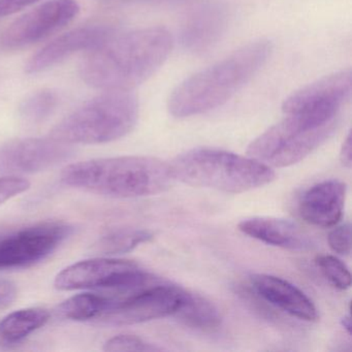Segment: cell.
Segmentation results:
<instances>
[{"label":"cell","mask_w":352,"mask_h":352,"mask_svg":"<svg viewBox=\"0 0 352 352\" xmlns=\"http://www.w3.org/2000/svg\"><path fill=\"white\" fill-rule=\"evenodd\" d=\"M172 48V34L164 28L116 32L90 51L80 75L96 89L133 90L160 69Z\"/></svg>","instance_id":"6da1fadb"},{"label":"cell","mask_w":352,"mask_h":352,"mask_svg":"<svg viewBox=\"0 0 352 352\" xmlns=\"http://www.w3.org/2000/svg\"><path fill=\"white\" fill-rule=\"evenodd\" d=\"M271 53V43L263 40L234 51L177 86L168 111L176 118H187L221 107L261 71Z\"/></svg>","instance_id":"7a4b0ae2"},{"label":"cell","mask_w":352,"mask_h":352,"mask_svg":"<svg viewBox=\"0 0 352 352\" xmlns=\"http://www.w3.org/2000/svg\"><path fill=\"white\" fill-rule=\"evenodd\" d=\"M60 178L67 186L114 199L160 195L176 181L170 164L150 156L85 160L65 166Z\"/></svg>","instance_id":"3957f363"},{"label":"cell","mask_w":352,"mask_h":352,"mask_svg":"<svg viewBox=\"0 0 352 352\" xmlns=\"http://www.w3.org/2000/svg\"><path fill=\"white\" fill-rule=\"evenodd\" d=\"M175 180L228 193H243L270 184L273 168L254 158L224 150L197 148L177 156L170 164Z\"/></svg>","instance_id":"277c9868"},{"label":"cell","mask_w":352,"mask_h":352,"mask_svg":"<svg viewBox=\"0 0 352 352\" xmlns=\"http://www.w3.org/2000/svg\"><path fill=\"white\" fill-rule=\"evenodd\" d=\"M131 90H112L91 98L53 127L50 137L69 145H98L129 135L139 119Z\"/></svg>","instance_id":"5b68a950"},{"label":"cell","mask_w":352,"mask_h":352,"mask_svg":"<svg viewBox=\"0 0 352 352\" xmlns=\"http://www.w3.org/2000/svg\"><path fill=\"white\" fill-rule=\"evenodd\" d=\"M338 123L339 111L285 114V118L249 145L248 156L270 168L292 166L322 145L333 135Z\"/></svg>","instance_id":"8992f818"},{"label":"cell","mask_w":352,"mask_h":352,"mask_svg":"<svg viewBox=\"0 0 352 352\" xmlns=\"http://www.w3.org/2000/svg\"><path fill=\"white\" fill-rule=\"evenodd\" d=\"M158 280L133 261L96 257L65 267L55 278L54 285L63 292L96 290L118 302Z\"/></svg>","instance_id":"52a82bcc"},{"label":"cell","mask_w":352,"mask_h":352,"mask_svg":"<svg viewBox=\"0 0 352 352\" xmlns=\"http://www.w3.org/2000/svg\"><path fill=\"white\" fill-rule=\"evenodd\" d=\"M73 232L71 224L46 221L0 236V270L22 269L44 261Z\"/></svg>","instance_id":"ba28073f"},{"label":"cell","mask_w":352,"mask_h":352,"mask_svg":"<svg viewBox=\"0 0 352 352\" xmlns=\"http://www.w3.org/2000/svg\"><path fill=\"white\" fill-rule=\"evenodd\" d=\"M185 289L158 280L148 287L116 302L98 319L102 324L131 325L174 316L184 298Z\"/></svg>","instance_id":"9c48e42d"},{"label":"cell","mask_w":352,"mask_h":352,"mask_svg":"<svg viewBox=\"0 0 352 352\" xmlns=\"http://www.w3.org/2000/svg\"><path fill=\"white\" fill-rule=\"evenodd\" d=\"M73 145L54 138H25L0 145V175L20 176L54 168L71 160Z\"/></svg>","instance_id":"30bf717a"},{"label":"cell","mask_w":352,"mask_h":352,"mask_svg":"<svg viewBox=\"0 0 352 352\" xmlns=\"http://www.w3.org/2000/svg\"><path fill=\"white\" fill-rule=\"evenodd\" d=\"M79 13L77 0H50L11 24L0 44L11 50L36 44L69 25Z\"/></svg>","instance_id":"8fae6325"},{"label":"cell","mask_w":352,"mask_h":352,"mask_svg":"<svg viewBox=\"0 0 352 352\" xmlns=\"http://www.w3.org/2000/svg\"><path fill=\"white\" fill-rule=\"evenodd\" d=\"M117 30L112 26H82L71 30L41 49L26 65L28 74H38L83 51H91L106 42Z\"/></svg>","instance_id":"7c38bea8"},{"label":"cell","mask_w":352,"mask_h":352,"mask_svg":"<svg viewBox=\"0 0 352 352\" xmlns=\"http://www.w3.org/2000/svg\"><path fill=\"white\" fill-rule=\"evenodd\" d=\"M352 74L349 69L321 78L292 94L284 100V114L340 111L351 94Z\"/></svg>","instance_id":"4fadbf2b"},{"label":"cell","mask_w":352,"mask_h":352,"mask_svg":"<svg viewBox=\"0 0 352 352\" xmlns=\"http://www.w3.org/2000/svg\"><path fill=\"white\" fill-rule=\"evenodd\" d=\"M347 186L339 180L317 183L305 191L298 203L300 217L312 226L331 228L343 216Z\"/></svg>","instance_id":"5bb4252c"},{"label":"cell","mask_w":352,"mask_h":352,"mask_svg":"<svg viewBox=\"0 0 352 352\" xmlns=\"http://www.w3.org/2000/svg\"><path fill=\"white\" fill-rule=\"evenodd\" d=\"M250 282L257 296L276 308L302 320L315 321L318 318L312 300L287 280L267 274H255L251 276Z\"/></svg>","instance_id":"9a60e30c"},{"label":"cell","mask_w":352,"mask_h":352,"mask_svg":"<svg viewBox=\"0 0 352 352\" xmlns=\"http://www.w3.org/2000/svg\"><path fill=\"white\" fill-rule=\"evenodd\" d=\"M239 230L255 240L288 250L306 251L313 247L310 236L289 220L249 218L239 223Z\"/></svg>","instance_id":"2e32d148"},{"label":"cell","mask_w":352,"mask_h":352,"mask_svg":"<svg viewBox=\"0 0 352 352\" xmlns=\"http://www.w3.org/2000/svg\"><path fill=\"white\" fill-rule=\"evenodd\" d=\"M228 12L220 5H210L195 12L183 28V46L191 52H205L211 48L226 30Z\"/></svg>","instance_id":"e0dca14e"},{"label":"cell","mask_w":352,"mask_h":352,"mask_svg":"<svg viewBox=\"0 0 352 352\" xmlns=\"http://www.w3.org/2000/svg\"><path fill=\"white\" fill-rule=\"evenodd\" d=\"M174 316L183 324L199 331H213L221 324V315L215 305L205 296L187 290Z\"/></svg>","instance_id":"ac0fdd59"},{"label":"cell","mask_w":352,"mask_h":352,"mask_svg":"<svg viewBox=\"0 0 352 352\" xmlns=\"http://www.w3.org/2000/svg\"><path fill=\"white\" fill-rule=\"evenodd\" d=\"M49 319L48 310L38 307L10 313L0 320V338L11 343L21 341L45 327Z\"/></svg>","instance_id":"d6986e66"},{"label":"cell","mask_w":352,"mask_h":352,"mask_svg":"<svg viewBox=\"0 0 352 352\" xmlns=\"http://www.w3.org/2000/svg\"><path fill=\"white\" fill-rule=\"evenodd\" d=\"M115 302L114 298L102 292H84L65 300L59 306V312L69 320H92L108 312Z\"/></svg>","instance_id":"ffe728a7"},{"label":"cell","mask_w":352,"mask_h":352,"mask_svg":"<svg viewBox=\"0 0 352 352\" xmlns=\"http://www.w3.org/2000/svg\"><path fill=\"white\" fill-rule=\"evenodd\" d=\"M154 232L148 230L122 228L104 234L94 245V251L104 255H118L131 252L144 243L153 240Z\"/></svg>","instance_id":"44dd1931"},{"label":"cell","mask_w":352,"mask_h":352,"mask_svg":"<svg viewBox=\"0 0 352 352\" xmlns=\"http://www.w3.org/2000/svg\"><path fill=\"white\" fill-rule=\"evenodd\" d=\"M60 98L54 90L43 89L28 96L20 107V115L28 123L38 124L51 116Z\"/></svg>","instance_id":"7402d4cb"},{"label":"cell","mask_w":352,"mask_h":352,"mask_svg":"<svg viewBox=\"0 0 352 352\" xmlns=\"http://www.w3.org/2000/svg\"><path fill=\"white\" fill-rule=\"evenodd\" d=\"M323 276L338 289H348L351 285V274L343 261L333 255H320L316 258Z\"/></svg>","instance_id":"603a6c76"},{"label":"cell","mask_w":352,"mask_h":352,"mask_svg":"<svg viewBox=\"0 0 352 352\" xmlns=\"http://www.w3.org/2000/svg\"><path fill=\"white\" fill-rule=\"evenodd\" d=\"M104 351H160L162 348L144 341L133 335H118L111 338L104 343Z\"/></svg>","instance_id":"cb8c5ba5"},{"label":"cell","mask_w":352,"mask_h":352,"mask_svg":"<svg viewBox=\"0 0 352 352\" xmlns=\"http://www.w3.org/2000/svg\"><path fill=\"white\" fill-rule=\"evenodd\" d=\"M329 247L337 254L346 256L351 252V226L349 222L333 228L329 234Z\"/></svg>","instance_id":"d4e9b609"},{"label":"cell","mask_w":352,"mask_h":352,"mask_svg":"<svg viewBox=\"0 0 352 352\" xmlns=\"http://www.w3.org/2000/svg\"><path fill=\"white\" fill-rule=\"evenodd\" d=\"M30 187V182L22 177L1 176L0 177V205L25 192Z\"/></svg>","instance_id":"484cf974"},{"label":"cell","mask_w":352,"mask_h":352,"mask_svg":"<svg viewBox=\"0 0 352 352\" xmlns=\"http://www.w3.org/2000/svg\"><path fill=\"white\" fill-rule=\"evenodd\" d=\"M18 289L11 280L0 279V309L8 308L17 298Z\"/></svg>","instance_id":"4316f807"},{"label":"cell","mask_w":352,"mask_h":352,"mask_svg":"<svg viewBox=\"0 0 352 352\" xmlns=\"http://www.w3.org/2000/svg\"><path fill=\"white\" fill-rule=\"evenodd\" d=\"M40 0H0V18L13 15Z\"/></svg>","instance_id":"83f0119b"},{"label":"cell","mask_w":352,"mask_h":352,"mask_svg":"<svg viewBox=\"0 0 352 352\" xmlns=\"http://www.w3.org/2000/svg\"><path fill=\"white\" fill-rule=\"evenodd\" d=\"M340 160L342 164L347 168H351L352 166V145L351 135L348 133L347 138L342 145L341 152H340Z\"/></svg>","instance_id":"f1b7e54d"},{"label":"cell","mask_w":352,"mask_h":352,"mask_svg":"<svg viewBox=\"0 0 352 352\" xmlns=\"http://www.w3.org/2000/svg\"><path fill=\"white\" fill-rule=\"evenodd\" d=\"M342 325H343L344 329L347 331V333L349 335H351V319H350L349 316L344 317L341 321Z\"/></svg>","instance_id":"f546056e"}]
</instances>
